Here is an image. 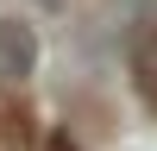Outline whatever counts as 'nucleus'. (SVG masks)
I'll return each mask as SVG.
<instances>
[{
  "instance_id": "nucleus-3",
  "label": "nucleus",
  "mask_w": 157,
  "mask_h": 151,
  "mask_svg": "<svg viewBox=\"0 0 157 151\" xmlns=\"http://www.w3.org/2000/svg\"><path fill=\"white\" fill-rule=\"evenodd\" d=\"M50 151H75V145H69V138H50Z\"/></svg>"
},
{
  "instance_id": "nucleus-1",
  "label": "nucleus",
  "mask_w": 157,
  "mask_h": 151,
  "mask_svg": "<svg viewBox=\"0 0 157 151\" xmlns=\"http://www.w3.org/2000/svg\"><path fill=\"white\" fill-rule=\"evenodd\" d=\"M38 69V32L25 19H0V82H25V76Z\"/></svg>"
},
{
  "instance_id": "nucleus-2",
  "label": "nucleus",
  "mask_w": 157,
  "mask_h": 151,
  "mask_svg": "<svg viewBox=\"0 0 157 151\" xmlns=\"http://www.w3.org/2000/svg\"><path fill=\"white\" fill-rule=\"evenodd\" d=\"M132 82H138V95L157 107V32L138 38V50H132Z\"/></svg>"
}]
</instances>
